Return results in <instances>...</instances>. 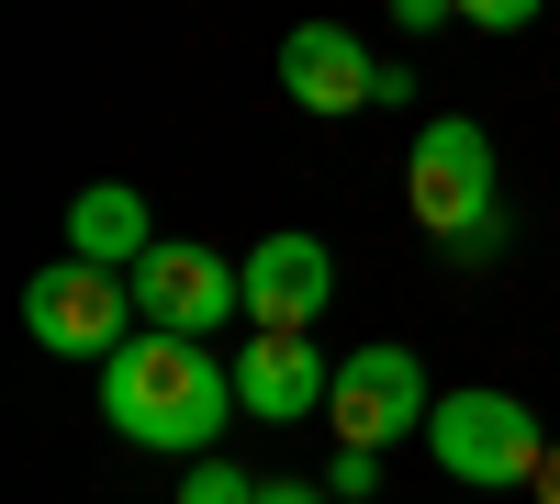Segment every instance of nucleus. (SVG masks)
I'll list each match as a JSON object with an SVG mask.
<instances>
[{
	"label": "nucleus",
	"instance_id": "1",
	"mask_svg": "<svg viewBox=\"0 0 560 504\" xmlns=\"http://www.w3.org/2000/svg\"><path fill=\"white\" fill-rule=\"evenodd\" d=\"M102 415H113V437H135V448L202 460V448L224 437V415H236V371H224L202 337L147 326V337H124V348L102 359Z\"/></svg>",
	"mask_w": 560,
	"mask_h": 504
},
{
	"label": "nucleus",
	"instance_id": "2",
	"mask_svg": "<svg viewBox=\"0 0 560 504\" xmlns=\"http://www.w3.org/2000/svg\"><path fill=\"white\" fill-rule=\"evenodd\" d=\"M404 202H415V224H427L438 247H459L471 224H493L504 213L493 202V134L471 113H438L427 134H415V157H404Z\"/></svg>",
	"mask_w": 560,
	"mask_h": 504
},
{
	"label": "nucleus",
	"instance_id": "3",
	"mask_svg": "<svg viewBox=\"0 0 560 504\" xmlns=\"http://www.w3.org/2000/svg\"><path fill=\"white\" fill-rule=\"evenodd\" d=\"M427 448H438V471L471 482V493H493V482H538V460H549V437H538V415H527L516 392H438Z\"/></svg>",
	"mask_w": 560,
	"mask_h": 504
},
{
	"label": "nucleus",
	"instance_id": "4",
	"mask_svg": "<svg viewBox=\"0 0 560 504\" xmlns=\"http://www.w3.org/2000/svg\"><path fill=\"white\" fill-rule=\"evenodd\" d=\"M23 326H34V348H57V359H113L135 337V281L102 269V258H57V269L23 281Z\"/></svg>",
	"mask_w": 560,
	"mask_h": 504
},
{
	"label": "nucleus",
	"instance_id": "5",
	"mask_svg": "<svg viewBox=\"0 0 560 504\" xmlns=\"http://www.w3.org/2000/svg\"><path fill=\"white\" fill-rule=\"evenodd\" d=\"M124 281H135V314L168 326V337H224V326L247 314V269L213 258V247H191V236H158Z\"/></svg>",
	"mask_w": 560,
	"mask_h": 504
},
{
	"label": "nucleus",
	"instance_id": "6",
	"mask_svg": "<svg viewBox=\"0 0 560 504\" xmlns=\"http://www.w3.org/2000/svg\"><path fill=\"white\" fill-rule=\"evenodd\" d=\"M325 415H337L348 448H393V437H427V371H415V348H348L337 359V392H325Z\"/></svg>",
	"mask_w": 560,
	"mask_h": 504
},
{
	"label": "nucleus",
	"instance_id": "7",
	"mask_svg": "<svg viewBox=\"0 0 560 504\" xmlns=\"http://www.w3.org/2000/svg\"><path fill=\"white\" fill-rule=\"evenodd\" d=\"M325 292H337V247L325 236H258L247 247V326H280V337H303Z\"/></svg>",
	"mask_w": 560,
	"mask_h": 504
},
{
	"label": "nucleus",
	"instance_id": "8",
	"mask_svg": "<svg viewBox=\"0 0 560 504\" xmlns=\"http://www.w3.org/2000/svg\"><path fill=\"white\" fill-rule=\"evenodd\" d=\"M325 392H337L325 348L280 337V326H258V337L236 348V403H247V415H269V426H303V415H325Z\"/></svg>",
	"mask_w": 560,
	"mask_h": 504
},
{
	"label": "nucleus",
	"instance_id": "9",
	"mask_svg": "<svg viewBox=\"0 0 560 504\" xmlns=\"http://www.w3.org/2000/svg\"><path fill=\"white\" fill-rule=\"evenodd\" d=\"M280 90H292L303 113H359L370 90H382V68L359 57L348 23H292V45H280Z\"/></svg>",
	"mask_w": 560,
	"mask_h": 504
},
{
	"label": "nucleus",
	"instance_id": "10",
	"mask_svg": "<svg viewBox=\"0 0 560 504\" xmlns=\"http://www.w3.org/2000/svg\"><path fill=\"white\" fill-rule=\"evenodd\" d=\"M158 247V224H147V202L124 191V179H102V191H79L68 202V258H102V269H135Z\"/></svg>",
	"mask_w": 560,
	"mask_h": 504
},
{
	"label": "nucleus",
	"instance_id": "11",
	"mask_svg": "<svg viewBox=\"0 0 560 504\" xmlns=\"http://www.w3.org/2000/svg\"><path fill=\"white\" fill-rule=\"evenodd\" d=\"M179 504H258V482H247V471H224V460H191Z\"/></svg>",
	"mask_w": 560,
	"mask_h": 504
},
{
	"label": "nucleus",
	"instance_id": "12",
	"mask_svg": "<svg viewBox=\"0 0 560 504\" xmlns=\"http://www.w3.org/2000/svg\"><path fill=\"white\" fill-rule=\"evenodd\" d=\"M459 23H482V34H516V23H538V0H459Z\"/></svg>",
	"mask_w": 560,
	"mask_h": 504
},
{
	"label": "nucleus",
	"instance_id": "13",
	"mask_svg": "<svg viewBox=\"0 0 560 504\" xmlns=\"http://www.w3.org/2000/svg\"><path fill=\"white\" fill-rule=\"evenodd\" d=\"M370 482H382V448H337V493H348V504H359V493H370Z\"/></svg>",
	"mask_w": 560,
	"mask_h": 504
},
{
	"label": "nucleus",
	"instance_id": "14",
	"mask_svg": "<svg viewBox=\"0 0 560 504\" xmlns=\"http://www.w3.org/2000/svg\"><path fill=\"white\" fill-rule=\"evenodd\" d=\"M393 23L404 34H438V23H459V0H393Z\"/></svg>",
	"mask_w": 560,
	"mask_h": 504
},
{
	"label": "nucleus",
	"instance_id": "15",
	"mask_svg": "<svg viewBox=\"0 0 560 504\" xmlns=\"http://www.w3.org/2000/svg\"><path fill=\"white\" fill-rule=\"evenodd\" d=\"M258 504H337V493H314V482H258Z\"/></svg>",
	"mask_w": 560,
	"mask_h": 504
},
{
	"label": "nucleus",
	"instance_id": "16",
	"mask_svg": "<svg viewBox=\"0 0 560 504\" xmlns=\"http://www.w3.org/2000/svg\"><path fill=\"white\" fill-rule=\"evenodd\" d=\"M538 504H560V437H549V460H538Z\"/></svg>",
	"mask_w": 560,
	"mask_h": 504
}]
</instances>
